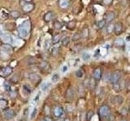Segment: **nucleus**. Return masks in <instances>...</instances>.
Returning <instances> with one entry per match:
<instances>
[{
  "instance_id": "f257e3e1",
  "label": "nucleus",
  "mask_w": 130,
  "mask_h": 121,
  "mask_svg": "<svg viewBox=\"0 0 130 121\" xmlns=\"http://www.w3.org/2000/svg\"><path fill=\"white\" fill-rule=\"evenodd\" d=\"M19 34L21 38H27L29 36L31 31V22L30 20H25L18 27Z\"/></svg>"
},
{
  "instance_id": "f03ea898",
  "label": "nucleus",
  "mask_w": 130,
  "mask_h": 121,
  "mask_svg": "<svg viewBox=\"0 0 130 121\" xmlns=\"http://www.w3.org/2000/svg\"><path fill=\"white\" fill-rule=\"evenodd\" d=\"M100 115L103 119H108L110 117V110L107 106H102L100 107Z\"/></svg>"
},
{
  "instance_id": "7ed1b4c3",
  "label": "nucleus",
  "mask_w": 130,
  "mask_h": 121,
  "mask_svg": "<svg viewBox=\"0 0 130 121\" xmlns=\"http://www.w3.org/2000/svg\"><path fill=\"white\" fill-rule=\"evenodd\" d=\"M2 40H3L4 43L6 44H9V45H11L13 44V40L12 39V36L9 33H7V32H3V34L1 36Z\"/></svg>"
},
{
  "instance_id": "20e7f679",
  "label": "nucleus",
  "mask_w": 130,
  "mask_h": 121,
  "mask_svg": "<svg viewBox=\"0 0 130 121\" xmlns=\"http://www.w3.org/2000/svg\"><path fill=\"white\" fill-rule=\"evenodd\" d=\"M115 17H116V15H115V12L113 11H110V12H107V13L106 14V15H105V18L104 20H106L107 23H111L112 21L115 19Z\"/></svg>"
},
{
  "instance_id": "39448f33",
  "label": "nucleus",
  "mask_w": 130,
  "mask_h": 121,
  "mask_svg": "<svg viewBox=\"0 0 130 121\" xmlns=\"http://www.w3.org/2000/svg\"><path fill=\"white\" fill-rule=\"evenodd\" d=\"M121 77H122V73L119 71H115V73H111V82L115 83L117 81H119V79H121Z\"/></svg>"
},
{
  "instance_id": "423d86ee",
  "label": "nucleus",
  "mask_w": 130,
  "mask_h": 121,
  "mask_svg": "<svg viewBox=\"0 0 130 121\" xmlns=\"http://www.w3.org/2000/svg\"><path fill=\"white\" fill-rule=\"evenodd\" d=\"M124 83L125 82L124 81H122L121 79H119V81H117L116 82L114 83V89H115V91H120L121 90H123L124 87Z\"/></svg>"
},
{
  "instance_id": "0eeeda50",
  "label": "nucleus",
  "mask_w": 130,
  "mask_h": 121,
  "mask_svg": "<svg viewBox=\"0 0 130 121\" xmlns=\"http://www.w3.org/2000/svg\"><path fill=\"white\" fill-rule=\"evenodd\" d=\"M114 31L116 35L122 33L123 31V24L120 22H117L114 24Z\"/></svg>"
},
{
  "instance_id": "6e6552de",
  "label": "nucleus",
  "mask_w": 130,
  "mask_h": 121,
  "mask_svg": "<svg viewBox=\"0 0 130 121\" xmlns=\"http://www.w3.org/2000/svg\"><path fill=\"white\" fill-rule=\"evenodd\" d=\"M4 116L7 120H10L15 117V111L13 110L8 109V110H5L4 111Z\"/></svg>"
},
{
  "instance_id": "1a4fd4ad",
  "label": "nucleus",
  "mask_w": 130,
  "mask_h": 121,
  "mask_svg": "<svg viewBox=\"0 0 130 121\" xmlns=\"http://www.w3.org/2000/svg\"><path fill=\"white\" fill-rule=\"evenodd\" d=\"M22 9L24 10V12L28 13V12H30L31 10H33L34 9V5L31 4V3H26V4H24V6H23Z\"/></svg>"
},
{
  "instance_id": "9d476101",
  "label": "nucleus",
  "mask_w": 130,
  "mask_h": 121,
  "mask_svg": "<svg viewBox=\"0 0 130 121\" xmlns=\"http://www.w3.org/2000/svg\"><path fill=\"white\" fill-rule=\"evenodd\" d=\"M54 19V13L52 11H48L44 15V20L46 22H50Z\"/></svg>"
},
{
  "instance_id": "9b49d317",
  "label": "nucleus",
  "mask_w": 130,
  "mask_h": 121,
  "mask_svg": "<svg viewBox=\"0 0 130 121\" xmlns=\"http://www.w3.org/2000/svg\"><path fill=\"white\" fill-rule=\"evenodd\" d=\"M28 78H29V79H30L31 81H33V82H38V81L40 80V76L38 74H37V73H29V75H28Z\"/></svg>"
},
{
  "instance_id": "f8f14e48",
  "label": "nucleus",
  "mask_w": 130,
  "mask_h": 121,
  "mask_svg": "<svg viewBox=\"0 0 130 121\" xmlns=\"http://www.w3.org/2000/svg\"><path fill=\"white\" fill-rule=\"evenodd\" d=\"M123 101H124V99L121 96H114L111 99L112 103H115V104H117V103L120 104V103H123Z\"/></svg>"
},
{
  "instance_id": "ddd939ff",
  "label": "nucleus",
  "mask_w": 130,
  "mask_h": 121,
  "mask_svg": "<svg viewBox=\"0 0 130 121\" xmlns=\"http://www.w3.org/2000/svg\"><path fill=\"white\" fill-rule=\"evenodd\" d=\"M63 113H64V110H63L62 107H56L54 108V114L56 117L61 116V115H63Z\"/></svg>"
},
{
  "instance_id": "4468645a",
  "label": "nucleus",
  "mask_w": 130,
  "mask_h": 121,
  "mask_svg": "<svg viewBox=\"0 0 130 121\" xmlns=\"http://www.w3.org/2000/svg\"><path fill=\"white\" fill-rule=\"evenodd\" d=\"M106 24H107L106 20L103 19V20H98L97 22V24H96V25H97V28L98 29H102V28H103L105 26H106Z\"/></svg>"
},
{
  "instance_id": "2eb2a0df",
  "label": "nucleus",
  "mask_w": 130,
  "mask_h": 121,
  "mask_svg": "<svg viewBox=\"0 0 130 121\" xmlns=\"http://www.w3.org/2000/svg\"><path fill=\"white\" fill-rule=\"evenodd\" d=\"M102 77V73H101V69H96L94 70V79L96 80H99Z\"/></svg>"
},
{
  "instance_id": "dca6fc26",
  "label": "nucleus",
  "mask_w": 130,
  "mask_h": 121,
  "mask_svg": "<svg viewBox=\"0 0 130 121\" xmlns=\"http://www.w3.org/2000/svg\"><path fill=\"white\" fill-rule=\"evenodd\" d=\"M69 5V0H59V6L62 8H67Z\"/></svg>"
},
{
  "instance_id": "f3484780",
  "label": "nucleus",
  "mask_w": 130,
  "mask_h": 121,
  "mask_svg": "<svg viewBox=\"0 0 130 121\" xmlns=\"http://www.w3.org/2000/svg\"><path fill=\"white\" fill-rule=\"evenodd\" d=\"M106 30L108 34L112 33L114 31V24H112L111 23H109L106 26Z\"/></svg>"
},
{
  "instance_id": "a211bd4d",
  "label": "nucleus",
  "mask_w": 130,
  "mask_h": 121,
  "mask_svg": "<svg viewBox=\"0 0 130 121\" xmlns=\"http://www.w3.org/2000/svg\"><path fill=\"white\" fill-rule=\"evenodd\" d=\"M12 72V69H11L10 67H6L3 69V74L4 76H9L10 74Z\"/></svg>"
},
{
  "instance_id": "6ab92c4d",
  "label": "nucleus",
  "mask_w": 130,
  "mask_h": 121,
  "mask_svg": "<svg viewBox=\"0 0 130 121\" xmlns=\"http://www.w3.org/2000/svg\"><path fill=\"white\" fill-rule=\"evenodd\" d=\"M50 82H44V83L42 84L41 89H42V91H46V90H47L49 88H50Z\"/></svg>"
},
{
  "instance_id": "aec40b11",
  "label": "nucleus",
  "mask_w": 130,
  "mask_h": 121,
  "mask_svg": "<svg viewBox=\"0 0 130 121\" xmlns=\"http://www.w3.org/2000/svg\"><path fill=\"white\" fill-rule=\"evenodd\" d=\"M10 15H11V16L12 17V18L17 19V18L20 17V12H19L18 10H11V11L10 12Z\"/></svg>"
},
{
  "instance_id": "412c9836",
  "label": "nucleus",
  "mask_w": 130,
  "mask_h": 121,
  "mask_svg": "<svg viewBox=\"0 0 130 121\" xmlns=\"http://www.w3.org/2000/svg\"><path fill=\"white\" fill-rule=\"evenodd\" d=\"M115 45L117 46H123L124 45V40L122 38H119V39L115 40Z\"/></svg>"
},
{
  "instance_id": "4be33fe9",
  "label": "nucleus",
  "mask_w": 130,
  "mask_h": 121,
  "mask_svg": "<svg viewBox=\"0 0 130 121\" xmlns=\"http://www.w3.org/2000/svg\"><path fill=\"white\" fill-rule=\"evenodd\" d=\"M70 43V38L68 36H65L62 39V45L64 46H68Z\"/></svg>"
},
{
  "instance_id": "5701e85b",
  "label": "nucleus",
  "mask_w": 130,
  "mask_h": 121,
  "mask_svg": "<svg viewBox=\"0 0 130 121\" xmlns=\"http://www.w3.org/2000/svg\"><path fill=\"white\" fill-rule=\"evenodd\" d=\"M3 49L6 50L7 52H11L13 51V48H12L11 45H9V44H6V45H3Z\"/></svg>"
},
{
  "instance_id": "b1692460",
  "label": "nucleus",
  "mask_w": 130,
  "mask_h": 121,
  "mask_svg": "<svg viewBox=\"0 0 130 121\" xmlns=\"http://www.w3.org/2000/svg\"><path fill=\"white\" fill-rule=\"evenodd\" d=\"M59 80V73H54V74L52 75V78H51L52 82H54V83H56V82H57Z\"/></svg>"
},
{
  "instance_id": "393cba45",
  "label": "nucleus",
  "mask_w": 130,
  "mask_h": 121,
  "mask_svg": "<svg viewBox=\"0 0 130 121\" xmlns=\"http://www.w3.org/2000/svg\"><path fill=\"white\" fill-rule=\"evenodd\" d=\"M8 16H9V14L4 10H2V12L0 13V17H1L2 19H3V20H7V19L8 18Z\"/></svg>"
},
{
  "instance_id": "a878e982",
  "label": "nucleus",
  "mask_w": 130,
  "mask_h": 121,
  "mask_svg": "<svg viewBox=\"0 0 130 121\" xmlns=\"http://www.w3.org/2000/svg\"><path fill=\"white\" fill-rule=\"evenodd\" d=\"M88 35H89V30H88V28H84L82 32L80 33L81 38H87Z\"/></svg>"
},
{
  "instance_id": "bb28decb",
  "label": "nucleus",
  "mask_w": 130,
  "mask_h": 121,
  "mask_svg": "<svg viewBox=\"0 0 130 121\" xmlns=\"http://www.w3.org/2000/svg\"><path fill=\"white\" fill-rule=\"evenodd\" d=\"M73 41H77V40H79L80 39H81V36H80V33H78V32H76V33H75L74 35H73Z\"/></svg>"
},
{
  "instance_id": "cd10ccee",
  "label": "nucleus",
  "mask_w": 130,
  "mask_h": 121,
  "mask_svg": "<svg viewBox=\"0 0 130 121\" xmlns=\"http://www.w3.org/2000/svg\"><path fill=\"white\" fill-rule=\"evenodd\" d=\"M54 28L57 29V30H59V29H61L63 28V24L60 22H59V21H56L54 24Z\"/></svg>"
},
{
  "instance_id": "c85d7f7f",
  "label": "nucleus",
  "mask_w": 130,
  "mask_h": 121,
  "mask_svg": "<svg viewBox=\"0 0 130 121\" xmlns=\"http://www.w3.org/2000/svg\"><path fill=\"white\" fill-rule=\"evenodd\" d=\"M81 57H82V59H83L84 61H88L89 58H90V55H89V54L86 52H83Z\"/></svg>"
},
{
  "instance_id": "c756f323",
  "label": "nucleus",
  "mask_w": 130,
  "mask_h": 121,
  "mask_svg": "<svg viewBox=\"0 0 130 121\" xmlns=\"http://www.w3.org/2000/svg\"><path fill=\"white\" fill-rule=\"evenodd\" d=\"M37 114H38V109H37V108H33L32 112H31V114H30V118L31 119L35 118V116L37 115Z\"/></svg>"
},
{
  "instance_id": "7c9ffc66",
  "label": "nucleus",
  "mask_w": 130,
  "mask_h": 121,
  "mask_svg": "<svg viewBox=\"0 0 130 121\" xmlns=\"http://www.w3.org/2000/svg\"><path fill=\"white\" fill-rule=\"evenodd\" d=\"M73 94H74L73 90H72V89H69V90H68V92H67V97L70 98V99H73Z\"/></svg>"
},
{
  "instance_id": "2f4dec72",
  "label": "nucleus",
  "mask_w": 130,
  "mask_h": 121,
  "mask_svg": "<svg viewBox=\"0 0 130 121\" xmlns=\"http://www.w3.org/2000/svg\"><path fill=\"white\" fill-rule=\"evenodd\" d=\"M83 75H84V73H83V71H82L81 69H78V70H76V76L77 77V78H82V77H83Z\"/></svg>"
},
{
  "instance_id": "473e14b6",
  "label": "nucleus",
  "mask_w": 130,
  "mask_h": 121,
  "mask_svg": "<svg viewBox=\"0 0 130 121\" xmlns=\"http://www.w3.org/2000/svg\"><path fill=\"white\" fill-rule=\"evenodd\" d=\"M3 86H4V89L6 90L7 91H10L11 90V85L8 83V82H5L4 84H3Z\"/></svg>"
},
{
  "instance_id": "72a5a7b5",
  "label": "nucleus",
  "mask_w": 130,
  "mask_h": 121,
  "mask_svg": "<svg viewBox=\"0 0 130 121\" xmlns=\"http://www.w3.org/2000/svg\"><path fill=\"white\" fill-rule=\"evenodd\" d=\"M75 26H76V23H75L74 21H72V22H70L69 24H68V28L69 29H71V30L74 29Z\"/></svg>"
},
{
  "instance_id": "f704fd0d",
  "label": "nucleus",
  "mask_w": 130,
  "mask_h": 121,
  "mask_svg": "<svg viewBox=\"0 0 130 121\" xmlns=\"http://www.w3.org/2000/svg\"><path fill=\"white\" fill-rule=\"evenodd\" d=\"M48 67H49V64L46 62V61H43V62L41 64V69H46Z\"/></svg>"
},
{
  "instance_id": "c9c22d12",
  "label": "nucleus",
  "mask_w": 130,
  "mask_h": 121,
  "mask_svg": "<svg viewBox=\"0 0 130 121\" xmlns=\"http://www.w3.org/2000/svg\"><path fill=\"white\" fill-rule=\"evenodd\" d=\"M60 39H61V36L60 35H56L55 36H54V38H53V42L54 43H58V42L60 40Z\"/></svg>"
},
{
  "instance_id": "e433bc0d",
  "label": "nucleus",
  "mask_w": 130,
  "mask_h": 121,
  "mask_svg": "<svg viewBox=\"0 0 130 121\" xmlns=\"http://www.w3.org/2000/svg\"><path fill=\"white\" fill-rule=\"evenodd\" d=\"M111 73H107L104 76V81L105 82H111Z\"/></svg>"
},
{
  "instance_id": "4c0bfd02",
  "label": "nucleus",
  "mask_w": 130,
  "mask_h": 121,
  "mask_svg": "<svg viewBox=\"0 0 130 121\" xmlns=\"http://www.w3.org/2000/svg\"><path fill=\"white\" fill-rule=\"evenodd\" d=\"M23 89H24V90H25L27 93H31V88L28 85H24V86H23Z\"/></svg>"
},
{
  "instance_id": "58836bf2",
  "label": "nucleus",
  "mask_w": 130,
  "mask_h": 121,
  "mask_svg": "<svg viewBox=\"0 0 130 121\" xmlns=\"http://www.w3.org/2000/svg\"><path fill=\"white\" fill-rule=\"evenodd\" d=\"M28 115H29V110L28 109L24 110V112H23V116H24V118H27Z\"/></svg>"
},
{
  "instance_id": "ea45409f",
  "label": "nucleus",
  "mask_w": 130,
  "mask_h": 121,
  "mask_svg": "<svg viewBox=\"0 0 130 121\" xmlns=\"http://www.w3.org/2000/svg\"><path fill=\"white\" fill-rule=\"evenodd\" d=\"M112 1H113V0H103V3H104L105 5H110L112 3Z\"/></svg>"
},
{
  "instance_id": "a19ab883",
  "label": "nucleus",
  "mask_w": 130,
  "mask_h": 121,
  "mask_svg": "<svg viewBox=\"0 0 130 121\" xmlns=\"http://www.w3.org/2000/svg\"><path fill=\"white\" fill-rule=\"evenodd\" d=\"M68 67L67 66H64L62 67V72L63 73H66L67 70H68Z\"/></svg>"
},
{
  "instance_id": "79ce46f5",
  "label": "nucleus",
  "mask_w": 130,
  "mask_h": 121,
  "mask_svg": "<svg viewBox=\"0 0 130 121\" xmlns=\"http://www.w3.org/2000/svg\"><path fill=\"white\" fill-rule=\"evenodd\" d=\"M3 32H4V31H3V26L2 24H0V36L3 34Z\"/></svg>"
},
{
  "instance_id": "37998d69",
  "label": "nucleus",
  "mask_w": 130,
  "mask_h": 121,
  "mask_svg": "<svg viewBox=\"0 0 130 121\" xmlns=\"http://www.w3.org/2000/svg\"><path fill=\"white\" fill-rule=\"evenodd\" d=\"M38 100H39V94H37L36 96H35L34 99H33V101L36 103V102H38Z\"/></svg>"
},
{
  "instance_id": "c03bdc74",
  "label": "nucleus",
  "mask_w": 130,
  "mask_h": 121,
  "mask_svg": "<svg viewBox=\"0 0 130 121\" xmlns=\"http://www.w3.org/2000/svg\"><path fill=\"white\" fill-rule=\"evenodd\" d=\"M44 120H45V121H53V120H52V119L50 118V117H46Z\"/></svg>"
},
{
  "instance_id": "a18cd8bd",
  "label": "nucleus",
  "mask_w": 130,
  "mask_h": 121,
  "mask_svg": "<svg viewBox=\"0 0 130 121\" xmlns=\"http://www.w3.org/2000/svg\"><path fill=\"white\" fill-rule=\"evenodd\" d=\"M121 113H122V114H124V115H125V114L127 113V111H126V108H123V109H122V111H121Z\"/></svg>"
},
{
  "instance_id": "49530a36",
  "label": "nucleus",
  "mask_w": 130,
  "mask_h": 121,
  "mask_svg": "<svg viewBox=\"0 0 130 121\" xmlns=\"http://www.w3.org/2000/svg\"><path fill=\"white\" fill-rule=\"evenodd\" d=\"M126 87H127L128 90H130V82H128V84H126Z\"/></svg>"
},
{
  "instance_id": "de8ad7c7",
  "label": "nucleus",
  "mask_w": 130,
  "mask_h": 121,
  "mask_svg": "<svg viewBox=\"0 0 130 121\" xmlns=\"http://www.w3.org/2000/svg\"><path fill=\"white\" fill-rule=\"evenodd\" d=\"M24 1H25V2H31L32 0H24Z\"/></svg>"
},
{
  "instance_id": "09e8293b",
  "label": "nucleus",
  "mask_w": 130,
  "mask_h": 121,
  "mask_svg": "<svg viewBox=\"0 0 130 121\" xmlns=\"http://www.w3.org/2000/svg\"><path fill=\"white\" fill-rule=\"evenodd\" d=\"M127 40H130V36H128V37H127Z\"/></svg>"
},
{
  "instance_id": "8fccbe9b",
  "label": "nucleus",
  "mask_w": 130,
  "mask_h": 121,
  "mask_svg": "<svg viewBox=\"0 0 130 121\" xmlns=\"http://www.w3.org/2000/svg\"><path fill=\"white\" fill-rule=\"evenodd\" d=\"M64 121H70V120H65Z\"/></svg>"
},
{
  "instance_id": "3c124183",
  "label": "nucleus",
  "mask_w": 130,
  "mask_h": 121,
  "mask_svg": "<svg viewBox=\"0 0 130 121\" xmlns=\"http://www.w3.org/2000/svg\"><path fill=\"white\" fill-rule=\"evenodd\" d=\"M122 121H125V120H122Z\"/></svg>"
},
{
  "instance_id": "603ef678",
  "label": "nucleus",
  "mask_w": 130,
  "mask_h": 121,
  "mask_svg": "<svg viewBox=\"0 0 130 121\" xmlns=\"http://www.w3.org/2000/svg\"></svg>"
}]
</instances>
